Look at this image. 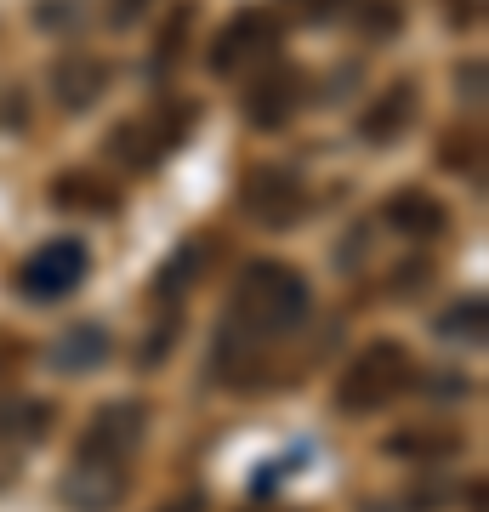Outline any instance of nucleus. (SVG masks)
<instances>
[{"instance_id": "obj_11", "label": "nucleus", "mask_w": 489, "mask_h": 512, "mask_svg": "<svg viewBox=\"0 0 489 512\" xmlns=\"http://www.w3.org/2000/svg\"><path fill=\"white\" fill-rule=\"evenodd\" d=\"M46 194H52L57 211H74V217H114V211H120V188H114L103 171H86V165L52 177Z\"/></svg>"}, {"instance_id": "obj_10", "label": "nucleus", "mask_w": 489, "mask_h": 512, "mask_svg": "<svg viewBox=\"0 0 489 512\" xmlns=\"http://www.w3.org/2000/svg\"><path fill=\"white\" fill-rule=\"evenodd\" d=\"M57 495H63L69 512H114L126 501V473L120 467H97V461H69Z\"/></svg>"}, {"instance_id": "obj_3", "label": "nucleus", "mask_w": 489, "mask_h": 512, "mask_svg": "<svg viewBox=\"0 0 489 512\" xmlns=\"http://www.w3.org/2000/svg\"><path fill=\"white\" fill-rule=\"evenodd\" d=\"M194 126H200V103H171V109L148 114V120H120V126L109 131V154H114V165L148 177Z\"/></svg>"}, {"instance_id": "obj_6", "label": "nucleus", "mask_w": 489, "mask_h": 512, "mask_svg": "<svg viewBox=\"0 0 489 512\" xmlns=\"http://www.w3.org/2000/svg\"><path fill=\"white\" fill-rule=\"evenodd\" d=\"M86 268H91V256H86L80 239H46L40 251L23 256L18 291L46 308V302H63V296L80 291V285H86Z\"/></svg>"}, {"instance_id": "obj_12", "label": "nucleus", "mask_w": 489, "mask_h": 512, "mask_svg": "<svg viewBox=\"0 0 489 512\" xmlns=\"http://www.w3.org/2000/svg\"><path fill=\"white\" fill-rule=\"evenodd\" d=\"M57 410L35 393H0V450H35L46 444Z\"/></svg>"}, {"instance_id": "obj_9", "label": "nucleus", "mask_w": 489, "mask_h": 512, "mask_svg": "<svg viewBox=\"0 0 489 512\" xmlns=\"http://www.w3.org/2000/svg\"><path fill=\"white\" fill-rule=\"evenodd\" d=\"M421 120V92H416V80H393L387 92L364 109V120H359V137L370 148H393L404 137V131Z\"/></svg>"}, {"instance_id": "obj_24", "label": "nucleus", "mask_w": 489, "mask_h": 512, "mask_svg": "<svg viewBox=\"0 0 489 512\" xmlns=\"http://www.w3.org/2000/svg\"><path fill=\"white\" fill-rule=\"evenodd\" d=\"M23 359V342H0V365H18Z\"/></svg>"}, {"instance_id": "obj_5", "label": "nucleus", "mask_w": 489, "mask_h": 512, "mask_svg": "<svg viewBox=\"0 0 489 512\" xmlns=\"http://www.w3.org/2000/svg\"><path fill=\"white\" fill-rule=\"evenodd\" d=\"M279 52V18L268 6H245L211 40V74H251Z\"/></svg>"}, {"instance_id": "obj_1", "label": "nucleus", "mask_w": 489, "mask_h": 512, "mask_svg": "<svg viewBox=\"0 0 489 512\" xmlns=\"http://www.w3.org/2000/svg\"><path fill=\"white\" fill-rule=\"evenodd\" d=\"M308 302H313L308 279L290 262H273V256L245 262L234 279V296H228V319L217 330V370L234 376V382H251L268 342H279L285 330L308 319Z\"/></svg>"}, {"instance_id": "obj_4", "label": "nucleus", "mask_w": 489, "mask_h": 512, "mask_svg": "<svg viewBox=\"0 0 489 512\" xmlns=\"http://www.w3.org/2000/svg\"><path fill=\"white\" fill-rule=\"evenodd\" d=\"M148 439V410L137 399H114L103 410H91V421L80 427V444H74V461H97V467H120L131 473V461Z\"/></svg>"}, {"instance_id": "obj_22", "label": "nucleus", "mask_w": 489, "mask_h": 512, "mask_svg": "<svg viewBox=\"0 0 489 512\" xmlns=\"http://www.w3.org/2000/svg\"><path fill=\"white\" fill-rule=\"evenodd\" d=\"M290 6H296V12H302V18H313V23H325L330 12H342L347 0H290Z\"/></svg>"}, {"instance_id": "obj_16", "label": "nucleus", "mask_w": 489, "mask_h": 512, "mask_svg": "<svg viewBox=\"0 0 489 512\" xmlns=\"http://www.w3.org/2000/svg\"><path fill=\"white\" fill-rule=\"evenodd\" d=\"M188 23H194V6H171V18L160 23V40H154V57H148L154 80H165V74L177 69L182 46H188Z\"/></svg>"}, {"instance_id": "obj_14", "label": "nucleus", "mask_w": 489, "mask_h": 512, "mask_svg": "<svg viewBox=\"0 0 489 512\" xmlns=\"http://www.w3.org/2000/svg\"><path fill=\"white\" fill-rule=\"evenodd\" d=\"M103 92H109V63H103V57L74 52L52 69V97L63 109H91Z\"/></svg>"}, {"instance_id": "obj_13", "label": "nucleus", "mask_w": 489, "mask_h": 512, "mask_svg": "<svg viewBox=\"0 0 489 512\" xmlns=\"http://www.w3.org/2000/svg\"><path fill=\"white\" fill-rule=\"evenodd\" d=\"M381 217H387L393 234H410V239H438L444 234V222H450L444 217V200L427 194V188H399V194H387Z\"/></svg>"}, {"instance_id": "obj_19", "label": "nucleus", "mask_w": 489, "mask_h": 512, "mask_svg": "<svg viewBox=\"0 0 489 512\" xmlns=\"http://www.w3.org/2000/svg\"><path fill=\"white\" fill-rule=\"evenodd\" d=\"M387 456H455V439L450 433H393Z\"/></svg>"}, {"instance_id": "obj_17", "label": "nucleus", "mask_w": 489, "mask_h": 512, "mask_svg": "<svg viewBox=\"0 0 489 512\" xmlns=\"http://www.w3.org/2000/svg\"><path fill=\"white\" fill-rule=\"evenodd\" d=\"M438 330L450 336V342H467V348H484V330H489V308L472 296V302H461V308H450L444 319H438Z\"/></svg>"}, {"instance_id": "obj_21", "label": "nucleus", "mask_w": 489, "mask_h": 512, "mask_svg": "<svg viewBox=\"0 0 489 512\" xmlns=\"http://www.w3.org/2000/svg\"><path fill=\"white\" fill-rule=\"evenodd\" d=\"M148 6H154V0H109V23L114 29H137V23L148 18Z\"/></svg>"}, {"instance_id": "obj_2", "label": "nucleus", "mask_w": 489, "mask_h": 512, "mask_svg": "<svg viewBox=\"0 0 489 512\" xmlns=\"http://www.w3.org/2000/svg\"><path fill=\"white\" fill-rule=\"evenodd\" d=\"M410 382H416V353L404 348L399 336H376V342H364L359 359L342 370L336 404H342V416H376V410H387L393 399H404Z\"/></svg>"}, {"instance_id": "obj_7", "label": "nucleus", "mask_w": 489, "mask_h": 512, "mask_svg": "<svg viewBox=\"0 0 489 512\" xmlns=\"http://www.w3.org/2000/svg\"><path fill=\"white\" fill-rule=\"evenodd\" d=\"M239 200H245V217L256 228H290L308 211V183H302L296 165H256L251 177H245Z\"/></svg>"}, {"instance_id": "obj_20", "label": "nucleus", "mask_w": 489, "mask_h": 512, "mask_svg": "<svg viewBox=\"0 0 489 512\" xmlns=\"http://www.w3.org/2000/svg\"><path fill=\"white\" fill-rule=\"evenodd\" d=\"M200 274H205V245H182L177 262L160 274V285H165V291H182L188 279H200Z\"/></svg>"}, {"instance_id": "obj_23", "label": "nucleus", "mask_w": 489, "mask_h": 512, "mask_svg": "<svg viewBox=\"0 0 489 512\" xmlns=\"http://www.w3.org/2000/svg\"><path fill=\"white\" fill-rule=\"evenodd\" d=\"M160 512H205V490H182L177 501H165Z\"/></svg>"}, {"instance_id": "obj_18", "label": "nucleus", "mask_w": 489, "mask_h": 512, "mask_svg": "<svg viewBox=\"0 0 489 512\" xmlns=\"http://www.w3.org/2000/svg\"><path fill=\"white\" fill-rule=\"evenodd\" d=\"M399 23H404L399 0H364V6H359V29L370 40H393V35H399Z\"/></svg>"}, {"instance_id": "obj_15", "label": "nucleus", "mask_w": 489, "mask_h": 512, "mask_svg": "<svg viewBox=\"0 0 489 512\" xmlns=\"http://www.w3.org/2000/svg\"><path fill=\"white\" fill-rule=\"evenodd\" d=\"M103 359H109V330H103V325H74V330L57 336V348H52V365L69 370V376L97 370Z\"/></svg>"}, {"instance_id": "obj_8", "label": "nucleus", "mask_w": 489, "mask_h": 512, "mask_svg": "<svg viewBox=\"0 0 489 512\" xmlns=\"http://www.w3.org/2000/svg\"><path fill=\"white\" fill-rule=\"evenodd\" d=\"M302 92H308V74L296 69V63H262L251 74V86H245V120L251 131H285L302 109Z\"/></svg>"}]
</instances>
